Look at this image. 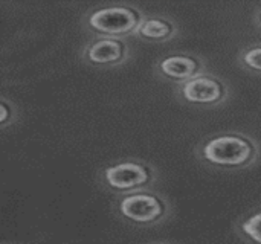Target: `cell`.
Returning a JSON list of instances; mask_svg holds the SVG:
<instances>
[{
    "instance_id": "2",
    "label": "cell",
    "mask_w": 261,
    "mask_h": 244,
    "mask_svg": "<svg viewBox=\"0 0 261 244\" xmlns=\"http://www.w3.org/2000/svg\"><path fill=\"white\" fill-rule=\"evenodd\" d=\"M101 186L115 196H124L136 191L153 189L158 182V170L142 159H122L104 167L98 173Z\"/></svg>"
},
{
    "instance_id": "9",
    "label": "cell",
    "mask_w": 261,
    "mask_h": 244,
    "mask_svg": "<svg viewBox=\"0 0 261 244\" xmlns=\"http://www.w3.org/2000/svg\"><path fill=\"white\" fill-rule=\"evenodd\" d=\"M237 235L248 244H261V206L236 223Z\"/></svg>"
},
{
    "instance_id": "4",
    "label": "cell",
    "mask_w": 261,
    "mask_h": 244,
    "mask_svg": "<svg viewBox=\"0 0 261 244\" xmlns=\"http://www.w3.org/2000/svg\"><path fill=\"white\" fill-rule=\"evenodd\" d=\"M145 14L127 5H109L90 9L84 15V24L93 34L101 37H127L135 35Z\"/></svg>"
},
{
    "instance_id": "5",
    "label": "cell",
    "mask_w": 261,
    "mask_h": 244,
    "mask_svg": "<svg viewBox=\"0 0 261 244\" xmlns=\"http://www.w3.org/2000/svg\"><path fill=\"white\" fill-rule=\"evenodd\" d=\"M228 83L214 73H202L176 86V95L187 104L199 107H219L229 98Z\"/></svg>"
},
{
    "instance_id": "12",
    "label": "cell",
    "mask_w": 261,
    "mask_h": 244,
    "mask_svg": "<svg viewBox=\"0 0 261 244\" xmlns=\"http://www.w3.org/2000/svg\"><path fill=\"white\" fill-rule=\"evenodd\" d=\"M255 21L258 23V26L261 28V8L257 11V14H255Z\"/></svg>"
},
{
    "instance_id": "3",
    "label": "cell",
    "mask_w": 261,
    "mask_h": 244,
    "mask_svg": "<svg viewBox=\"0 0 261 244\" xmlns=\"http://www.w3.org/2000/svg\"><path fill=\"white\" fill-rule=\"evenodd\" d=\"M170 202L154 189H144L119 196L116 214L127 223L141 228H151L164 223L171 215Z\"/></svg>"
},
{
    "instance_id": "10",
    "label": "cell",
    "mask_w": 261,
    "mask_h": 244,
    "mask_svg": "<svg viewBox=\"0 0 261 244\" xmlns=\"http://www.w3.org/2000/svg\"><path fill=\"white\" fill-rule=\"evenodd\" d=\"M237 63L243 70L261 75V43L242 47L237 55Z\"/></svg>"
},
{
    "instance_id": "6",
    "label": "cell",
    "mask_w": 261,
    "mask_h": 244,
    "mask_svg": "<svg viewBox=\"0 0 261 244\" xmlns=\"http://www.w3.org/2000/svg\"><path fill=\"white\" fill-rule=\"evenodd\" d=\"M130 46L121 37H101L90 40L81 50L86 63L98 67H116L130 58Z\"/></svg>"
},
{
    "instance_id": "11",
    "label": "cell",
    "mask_w": 261,
    "mask_h": 244,
    "mask_svg": "<svg viewBox=\"0 0 261 244\" xmlns=\"http://www.w3.org/2000/svg\"><path fill=\"white\" fill-rule=\"evenodd\" d=\"M15 115H17V112L14 110L12 102H9L8 98L2 96V99H0V127L5 130L8 125H12L15 121Z\"/></svg>"
},
{
    "instance_id": "14",
    "label": "cell",
    "mask_w": 261,
    "mask_h": 244,
    "mask_svg": "<svg viewBox=\"0 0 261 244\" xmlns=\"http://www.w3.org/2000/svg\"><path fill=\"white\" fill-rule=\"evenodd\" d=\"M5 244H8V243H5Z\"/></svg>"
},
{
    "instance_id": "13",
    "label": "cell",
    "mask_w": 261,
    "mask_h": 244,
    "mask_svg": "<svg viewBox=\"0 0 261 244\" xmlns=\"http://www.w3.org/2000/svg\"><path fill=\"white\" fill-rule=\"evenodd\" d=\"M147 244H171V243H168V241H151V243H147Z\"/></svg>"
},
{
    "instance_id": "8",
    "label": "cell",
    "mask_w": 261,
    "mask_h": 244,
    "mask_svg": "<svg viewBox=\"0 0 261 244\" xmlns=\"http://www.w3.org/2000/svg\"><path fill=\"white\" fill-rule=\"evenodd\" d=\"M179 32V26L173 18L167 17H156V15H145L141 21L139 28L135 32V37L148 40V41H170Z\"/></svg>"
},
{
    "instance_id": "7",
    "label": "cell",
    "mask_w": 261,
    "mask_h": 244,
    "mask_svg": "<svg viewBox=\"0 0 261 244\" xmlns=\"http://www.w3.org/2000/svg\"><path fill=\"white\" fill-rule=\"evenodd\" d=\"M154 70L159 76L171 81L174 86L190 81L202 73L208 72L206 63L199 55L191 53H173L161 58L154 64Z\"/></svg>"
},
{
    "instance_id": "1",
    "label": "cell",
    "mask_w": 261,
    "mask_h": 244,
    "mask_svg": "<svg viewBox=\"0 0 261 244\" xmlns=\"http://www.w3.org/2000/svg\"><path fill=\"white\" fill-rule=\"evenodd\" d=\"M197 157L208 168L240 171L260 160L261 145L246 133L223 131L205 139L197 148Z\"/></svg>"
}]
</instances>
